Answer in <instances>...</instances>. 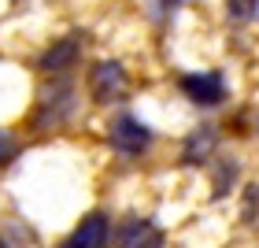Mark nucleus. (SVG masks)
Masks as SVG:
<instances>
[{"label":"nucleus","instance_id":"1","mask_svg":"<svg viewBox=\"0 0 259 248\" xmlns=\"http://www.w3.org/2000/svg\"><path fill=\"white\" fill-rule=\"evenodd\" d=\"M89 89H93V97H97L100 104L119 100L122 93H126V70L115 63V60L97 63V67H93V74H89Z\"/></svg>","mask_w":259,"mask_h":248},{"label":"nucleus","instance_id":"7","mask_svg":"<svg viewBox=\"0 0 259 248\" xmlns=\"http://www.w3.org/2000/svg\"><path fill=\"white\" fill-rule=\"evenodd\" d=\"M252 4H255V0H230V11L237 19H244V15H252Z\"/></svg>","mask_w":259,"mask_h":248},{"label":"nucleus","instance_id":"4","mask_svg":"<svg viewBox=\"0 0 259 248\" xmlns=\"http://www.w3.org/2000/svg\"><path fill=\"white\" fill-rule=\"evenodd\" d=\"M111 141H115V148H122V152H130V156H134V152H141V148L148 145V130L141 126L137 119L122 115V119L111 126Z\"/></svg>","mask_w":259,"mask_h":248},{"label":"nucleus","instance_id":"9","mask_svg":"<svg viewBox=\"0 0 259 248\" xmlns=\"http://www.w3.org/2000/svg\"><path fill=\"white\" fill-rule=\"evenodd\" d=\"M167 4H174V0H167Z\"/></svg>","mask_w":259,"mask_h":248},{"label":"nucleus","instance_id":"3","mask_svg":"<svg viewBox=\"0 0 259 248\" xmlns=\"http://www.w3.org/2000/svg\"><path fill=\"white\" fill-rule=\"evenodd\" d=\"M182 89H185V97L196 100V104H219L222 93H226L219 74H189V78H182Z\"/></svg>","mask_w":259,"mask_h":248},{"label":"nucleus","instance_id":"5","mask_svg":"<svg viewBox=\"0 0 259 248\" xmlns=\"http://www.w3.org/2000/svg\"><path fill=\"white\" fill-rule=\"evenodd\" d=\"M74 52H78V45L67 37V41H60V45H56V49H49V52H45L41 67H45V70H60V67H67L70 60H74Z\"/></svg>","mask_w":259,"mask_h":248},{"label":"nucleus","instance_id":"8","mask_svg":"<svg viewBox=\"0 0 259 248\" xmlns=\"http://www.w3.org/2000/svg\"><path fill=\"white\" fill-rule=\"evenodd\" d=\"M4 156H8V137L0 134V159H4Z\"/></svg>","mask_w":259,"mask_h":248},{"label":"nucleus","instance_id":"6","mask_svg":"<svg viewBox=\"0 0 259 248\" xmlns=\"http://www.w3.org/2000/svg\"><path fill=\"white\" fill-rule=\"evenodd\" d=\"M122 244H126V248H141V244H152V248H156V244H159V237H156V230H152L148 222H130Z\"/></svg>","mask_w":259,"mask_h":248},{"label":"nucleus","instance_id":"2","mask_svg":"<svg viewBox=\"0 0 259 248\" xmlns=\"http://www.w3.org/2000/svg\"><path fill=\"white\" fill-rule=\"evenodd\" d=\"M108 219L104 215H89V219H81L78 222V230L67 237L63 248H104L108 244Z\"/></svg>","mask_w":259,"mask_h":248}]
</instances>
